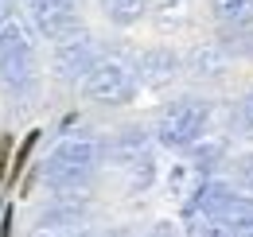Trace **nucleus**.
Instances as JSON below:
<instances>
[{
  "label": "nucleus",
  "mask_w": 253,
  "mask_h": 237,
  "mask_svg": "<svg viewBox=\"0 0 253 237\" xmlns=\"http://www.w3.org/2000/svg\"><path fill=\"white\" fill-rule=\"evenodd\" d=\"M97 163H101V140L90 132H66L51 148L39 175L55 195H74L97 175Z\"/></svg>",
  "instance_id": "nucleus-1"
},
{
  "label": "nucleus",
  "mask_w": 253,
  "mask_h": 237,
  "mask_svg": "<svg viewBox=\"0 0 253 237\" xmlns=\"http://www.w3.org/2000/svg\"><path fill=\"white\" fill-rule=\"evenodd\" d=\"M234 187L222 179H199V187L183 198V234L187 237H234Z\"/></svg>",
  "instance_id": "nucleus-2"
},
{
  "label": "nucleus",
  "mask_w": 253,
  "mask_h": 237,
  "mask_svg": "<svg viewBox=\"0 0 253 237\" xmlns=\"http://www.w3.org/2000/svg\"><path fill=\"white\" fill-rule=\"evenodd\" d=\"M0 82L16 97L32 93L35 82H39V62H35V47L28 39V28L12 12L0 16Z\"/></svg>",
  "instance_id": "nucleus-3"
},
{
  "label": "nucleus",
  "mask_w": 253,
  "mask_h": 237,
  "mask_svg": "<svg viewBox=\"0 0 253 237\" xmlns=\"http://www.w3.org/2000/svg\"><path fill=\"white\" fill-rule=\"evenodd\" d=\"M140 86V66L128 51H105L97 55L94 70L86 74V93L101 105H125Z\"/></svg>",
  "instance_id": "nucleus-4"
},
{
  "label": "nucleus",
  "mask_w": 253,
  "mask_h": 237,
  "mask_svg": "<svg viewBox=\"0 0 253 237\" xmlns=\"http://www.w3.org/2000/svg\"><path fill=\"white\" fill-rule=\"evenodd\" d=\"M207 120H211V105L195 101V97H183V101L164 105V113L156 117V136L164 148L187 152L207 136Z\"/></svg>",
  "instance_id": "nucleus-5"
},
{
  "label": "nucleus",
  "mask_w": 253,
  "mask_h": 237,
  "mask_svg": "<svg viewBox=\"0 0 253 237\" xmlns=\"http://www.w3.org/2000/svg\"><path fill=\"white\" fill-rule=\"evenodd\" d=\"M109 159H113V167L125 175L128 191H148V187H152V179H156V152H152L148 136H144L140 128H128L121 136H113Z\"/></svg>",
  "instance_id": "nucleus-6"
},
{
  "label": "nucleus",
  "mask_w": 253,
  "mask_h": 237,
  "mask_svg": "<svg viewBox=\"0 0 253 237\" xmlns=\"http://www.w3.org/2000/svg\"><path fill=\"white\" fill-rule=\"evenodd\" d=\"M97 62V51H94V39L86 35V31H70L66 39L55 43V51H51V66H55V78H63V82H86V74L94 70Z\"/></svg>",
  "instance_id": "nucleus-7"
},
{
  "label": "nucleus",
  "mask_w": 253,
  "mask_h": 237,
  "mask_svg": "<svg viewBox=\"0 0 253 237\" xmlns=\"http://www.w3.org/2000/svg\"><path fill=\"white\" fill-rule=\"evenodd\" d=\"M28 16L47 43H59L78 31V4L74 0H28Z\"/></svg>",
  "instance_id": "nucleus-8"
},
{
  "label": "nucleus",
  "mask_w": 253,
  "mask_h": 237,
  "mask_svg": "<svg viewBox=\"0 0 253 237\" xmlns=\"http://www.w3.org/2000/svg\"><path fill=\"white\" fill-rule=\"evenodd\" d=\"M32 237H86V214L74 202H59L55 210H47L39 218Z\"/></svg>",
  "instance_id": "nucleus-9"
},
{
  "label": "nucleus",
  "mask_w": 253,
  "mask_h": 237,
  "mask_svg": "<svg viewBox=\"0 0 253 237\" xmlns=\"http://www.w3.org/2000/svg\"><path fill=\"white\" fill-rule=\"evenodd\" d=\"M136 66H140V82H148V86H164V82L175 78L179 59H175L171 47H148L144 55H136Z\"/></svg>",
  "instance_id": "nucleus-10"
},
{
  "label": "nucleus",
  "mask_w": 253,
  "mask_h": 237,
  "mask_svg": "<svg viewBox=\"0 0 253 237\" xmlns=\"http://www.w3.org/2000/svg\"><path fill=\"white\" fill-rule=\"evenodd\" d=\"M226 62H230V55H226L222 43H203V47H191L187 51V70L195 78H218L226 70Z\"/></svg>",
  "instance_id": "nucleus-11"
},
{
  "label": "nucleus",
  "mask_w": 253,
  "mask_h": 237,
  "mask_svg": "<svg viewBox=\"0 0 253 237\" xmlns=\"http://www.w3.org/2000/svg\"><path fill=\"white\" fill-rule=\"evenodd\" d=\"M97 4H101V16H105L109 24H117V28L136 24V20L148 12V0H97Z\"/></svg>",
  "instance_id": "nucleus-12"
},
{
  "label": "nucleus",
  "mask_w": 253,
  "mask_h": 237,
  "mask_svg": "<svg viewBox=\"0 0 253 237\" xmlns=\"http://www.w3.org/2000/svg\"><path fill=\"white\" fill-rule=\"evenodd\" d=\"M214 4V12H218V20L226 28H250L253 24V0H211Z\"/></svg>",
  "instance_id": "nucleus-13"
},
{
  "label": "nucleus",
  "mask_w": 253,
  "mask_h": 237,
  "mask_svg": "<svg viewBox=\"0 0 253 237\" xmlns=\"http://www.w3.org/2000/svg\"><path fill=\"white\" fill-rule=\"evenodd\" d=\"M187 156L199 163V167H211V163H218L222 156H226V136H214V132H207L195 148H187Z\"/></svg>",
  "instance_id": "nucleus-14"
},
{
  "label": "nucleus",
  "mask_w": 253,
  "mask_h": 237,
  "mask_svg": "<svg viewBox=\"0 0 253 237\" xmlns=\"http://www.w3.org/2000/svg\"><path fill=\"white\" fill-rule=\"evenodd\" d=\"M230 218H234V237H253V198H242V195H234Z\"/></svg>",
  "instance_id": "nucleus-15"
},
{
  "label": "nucleus",
  "mask_w": 253,
  "mask_h": 237,
  "mask_svg": "<svg viewBox=\"0 0 253 237\" xmlns=\"http://www.w3.org/2000/svg\"><path fill=\"white\" fill-rule=\"evenodd\" d=\"M156 12H160V16H156V28H160V31L179 28V24L187 20V16H183V12H187V4H183V0H160Z\"/></svg>",
  "instance_id": "nucleus-16"
},
{
  "label": "nucleus",
  "mask_w": 253,
  "mask_h": 237,
  "mask_svg": "<svg viewBox=\"0 0 253 237\" xmlns=\"http://www.w3.org/2000/svg\"><path fill=\"white\" fill-rule=\"evenodd\" d=\"M234 120H238V128L253 136V93H246L242 101H238V109H234Z\"/></svg>",
  "instance_id": "nucleus-17"
},
{
  "label": "nucleus",
  "mask_w": 253,
  "mask_h": 237,
  "mask_svg": "<svg viewBox=\"0 0 253 237\" xmlns=\"http://www.w3.org/2000/svg\"><path fill=\"white\" fill-rule=\"evenodd\" d=\"M35 136H39V132H28L24 148L16 152V159H12V171H8V183H16V179L24 175V163H28V156H32V148H35Z\"/></svg>",
  "instance_id": "nucleus-18"
},
{
  "label": "nucleus",
  "mask_w": 253,
  "mask_h": 237,
  "mask_svg": "<svg viewBox=\"0 0 253 237\" xmlns=\"http://www.w3.org/2000/svg\"><path fill=\"white\" fill-rule=\"evenodd\" d=\"M8 152H12V136H0V191H4V179H8V171H12Z\"/></svg>",
  "instance_id": "nucleus-19"
},
{
  "label": "nucleus",
  "mask_w": 253,
  "mask_h": 237,
  "mask_svg": "<svg viewBox=\"0 0 253 237\" xmlns=\"http://www.w3.org/2000/svg\"><path fill=\"white\" fill-rule=\"evenodd\" d=\"M144 237H179V226H171V222H156Z\"/></svg>",
  "instance_id": "nucleus-20"
},
{
  "label": "nucleus",
  "mask_w": 253,
  "mask_h": 237,
  "mask_svg": "<svg viewBox=\"0 0 253 237\" xmlns=\"http://www.w3.org/2000/svg\"><path fill=\"white\" fill-rule=\"evenodd\" d=\"M242 183L253 191V156H246V159H242Z\"/></svg>",
  "instance_id": "nucleus-21"
}]
</instances>
